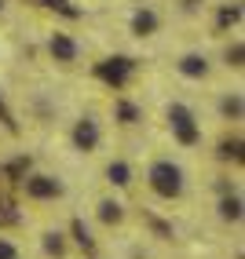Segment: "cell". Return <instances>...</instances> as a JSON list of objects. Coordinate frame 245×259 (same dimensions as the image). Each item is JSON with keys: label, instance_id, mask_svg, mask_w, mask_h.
<instances>
[{"label": "cell", "instance_id": "obj_3", "mask_svg": "<svg viewBox=\"0 0 245 259\" xmlns=\"http://www.w3.org/2000/svg\"><path fill=\"white\" fill-rule=\"evenodd\" d=\"M22 190L33 201H55L62 197V183L55 176H22Z\"/></svg>", "mask_w": 245, "mask_h": 259}, {"label": "cell", "instance_id": "obj_8", "mask_svg": "<svg viewBox=\"0 0 245 259\" xmlns=\"http://www.w3.org/2000/svg\"><path fill=\"white\" fill-rule=\"evenodd\" d=\"M180 73H183V77H194V80L208 77V59L190 51V55H183V59H180Z\"/></svg>", "mask_w": 245, "mask_h": 259}, {"label": "cell", "instance_id": "obj_1", "mask_svg": "<svg viewBox=\"0 0 245 259\" xmlns=\"http://www.w3.org/2000/svg\"><path fill=\"white\" fill-rule=\"evenodd\" d=\"M147 183H150V190L157 197H165V201H176L180 194H183V168L176 164V161H154L150 164V171H147Z\"/></svg>", "mask_w": 245, "mask_h": 259}, {"label": "cell", "instance_id": "obj_12", "mask_svg": "<svg viewBox=\"0 0 245 259\" xmlns=\"http://www.w3.org/2000/svg\"><path fill=\"white\" fill-rule=\"evenodd\" d=\"M107 179H110L114 186H128V183H132V168H128L125 161H110V164H107Z\"/></svg>", "mask_w": 245, "mask_h": 259}, {"label": "cell", "instance_id": "obj_20", "mask_svg": "<svg viewBox=\"0 0 245 259\" xmlns=\"http://www.w3.org/2000/svg\"><path fill=\"white\" fill-rule=\"evenodd\" d=\"M8 171H11V176H26V171H29V157H19V161H11V164H8Z\"/></svg>", "mask_w": 245, "mask_h": 259}, {"label": "cell", "instance_id": "obj_23", "mask_svg": "<svg viewBox=\"0 0 245 259\" xmlns=\"http://www.w3.org/2000/svg\"><path fill=\"white\" fill-rule=\"evenodd\" d=\"M0 11H4V0H0Z\"/></svg>", "mask_w": 245, "mask_h": 259}, {"label": "cell", "instance_id": "obj_10", "mask_svg": "<svg viewBox=\"0 0 245 259\" xmlns=\"http://www.w3.org/2000/svg\"><path fill=\"white\" fill-rule=\"evenodd\" d=\"M121 219H125V204H121V201H99V223L117 227Z\"/></svg>", "mask_w": 245, "mask_h": 259}, {"label": "cell", "instance_id": "obj_2", "mask_svg": "<svg viewBox=\"0 0 245 259\" xmlns=\"http://www.w3.org/2000/svg\"><path fill=\"white\" fill-rule=\"evenodd\" d=\"M168 124H172V135H176L183 146H194L201 139L198 120H194V113H190L183 102H172V106H168Z\"/></svg>", "mask_w": 245, "mask_h": 259}, {"label": "cell", "instance_id": "obj_7", "mask_svg": "<svg viewBox=\"0 0 245 259\" xmlns=\"http://www.w3.org/2000/svg\"><path fill=\"white\" fill-rule=\"evenodd\" d=\"M157 26H161V19H157L154 8H139L132 15V33H135V37H154Z\"/></svg>", "mask_w": 245, "mask_h": 259}, {"label": "cell", "instance_id": "obj_13", "mask_svg": "<svg viewBox=\"0 0 245 259\" xmlns=\"http://www.w3.org/2000/svg\"><path fill=\"white\" fill-rule=\"evenodd\" d=\"M41 245H44V252H48V255L62 259V255H66V234H59V230H48Z\"/></svg>", "mask_w": 245, "mask_h": 259}, {"label": "cell", "instance_id": "obj_6", "mask_svg": "<svg viewBox=\"0 0 245 259\" xmlns=\"http://www.w3.org/2000/svg\"><path fill=\"white\" fill-rule=\"evenodd\" d=\"M48 51H51L55 62H74L77 59V44H74V37H66V33H51Z\"/></svg>", "mask_w": 245, "mask_h": 259}, {"label": "cell", "instance_id": "obj_4", "mask_svg": "<svg viewBox=\"0 0 245 259\" xmlns=\"http://www.w3.org/2000/svg\"><path fill=\"white\" fill-rule=\"evenodd\" d=\"M99 139H102V132H99V120L95 117H81L77 124H74V146L81 153H95Z\"/></svg>", "mask_w": 245, "mask_h": 259}, {"label": "cell", "instance_id": "obj_5", "mask_svg": "<svg viewBox=\"0 0 245 259\" xmlns=\"http://www.w3.org/2000/svg\"><path fill=\"white\" fill-rule=\"evenodd\" d=\"M132 59H107V62H99L95 66V73L107 80V84H114V88H121V84H125L128 77H132Z\"/></svg>", "mask_w": 245, "mask_h": 259}, {"label": "cell", "instance_id": "obj_18", "mask_svg": "<svg viewBox=\"0 0 245 259\" xmlns=\"http://www.w3.org/2000/svg\"><path fill=\"white\" fill-rule=\"evenodd\" d=\"M44 8H51V11H62L66 19H77V8H69V0H41Z\"/></svg>", "mask_w": 245, "mask_h": 259}, {"label": "cell", "instance_id": "obj_16", "mask_svg": "<svg viewBox=\"0 0 245 259\" xmlns=\"http://www.w3.org/2000/svg\"><path fill=\"white\" fill-rule=\"evenodd\" d=\"M220 157H223V161H241V139H238V135L220 143Z\"/></svg>", "mask_w": 245, "mask_h": 259}, {"label": "cell", "instance_id": "obj_14", "mask_svg": "<svg viewBox=\"0 0 245 259\" xmlns=\"http://www.w3.org/2000/svg\"><path fill=\"white\" fill-rule=\"evenodd\" d=\"M117 120H121V124H139V120H143V113H139V106H135V102H125V99H121L117 102Z\"/></svg>", "mask_w": 245, "mask_h": 259}, {"label": "cell", "instance_id": "obj_11", "mask_svg": "<svg viewBox=\"0 0 245 259\" xmlns=\"http://www.w3.org/2000/svg\"><path fill=\"white\" fill-rule=\"evenodd\" d=\"M220 219H227V223H238L241 219V197L231 194V190H227L223 201H220Z\"/></svg>", "mask_w": 245, "mask_h": 259}, {"label": "cell", "instance_id": "obj_17", "mask_svg": "<svg viewBox=\"0 0 245 259\" xmlns=\"http://www.w3.org/2000/svg\"><path fill=\"white\" fill-rule=\"evenodd\" d=\"M238 22H241V8H238V4H223V8H220V29L238 26Z\"/></svg>", "mask_w": 245, "mask_h": 259}, {"label": "cell", "instance_id": "obj_15", "mask_svg": "<svg viewBox=\"0 0 245 259\" xmlns=\"http://www.w3.org/2000/svg\"><path fill=\"white\" fill-rule=\"evenodd\" d=\"M220 110H223L227 120H241V95H227V99L220 102Z\"/></svg>", "mask_w": 245, "mask_h": 259}, {"label": "cell", "instance_id": "obj_19", "mask_svg": "<svg viewBox=\"0 0 245 259\" xmlns=\"http://www.w3.org/2000/svg\"><path fill=\"white\" fill-rule=\"evenodd\" d=\"M241 59H245V48H241V40H234V48H227V66L241 70Z\"/></svg>", "mask_w": 245, "mask_h": 259}, {"label": "cell", "instance_id": "obj_9", "mask_svg": "<svg viewBox=\"0 0 245 259\" xmlns=\"http://www.w3.org/2000/svg\"><path fill=\"white\" fill-rule=\"evenodd\" d=\"M69 237H74V245H77L81 252L95 255V241H92V230L84 227V219H69Z\"/></svg>", "mask_w": 245, "mask_h": 259}, {"label": "cell", "instance_id": "obj_22", "mask_svg": "<svg viewBox=\"0 0 245 259\" xmlns=\"http://www.w3.org/2000/svg\"><path fill=\"white\" fill-rule=\"evenodd\" d=\"M198 4L201 0H183V11H198Z\"/></svg>", "mask_w": 245, "mask_h": 259}, {"label": "cell", "instance_id": "obj_21", "mask_svg": "<svg viewBox=\"0 0 245 259\" xmlns=\"http://www.w3.org/2000/svg\"><path fill=\"white\" fill-rule=\"evenodd\" d=\"M0 259H19V252H15L11 241H0Z\"/></svg>", "mask_w": 245, "mask_h": 259}]
</instances>
